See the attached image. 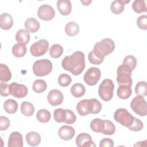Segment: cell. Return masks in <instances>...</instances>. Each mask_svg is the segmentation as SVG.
<instances>
[{
    "label": "cell",
    "mask_w": 147,
    "mask_h": 147,
    "mask_svg": "<svg viewBox=\"0 0 147 147\" xmlns=\"http://www.w3.org/2000/svg\"><path fill=\"white\" fill-rule=\"evenodd\" d=\"M57 7L59 11L63 16L69 15L72 10V4L68 0L57 1Z\"/></svg>",
    "instance_id": "cell-16"
},
{
    "label": "cell",
    "mask_w": 147,
    "mask_h": 147,
    "mask_svg": "<svg viewBox=\"0 0 147 147\" xmlns=\"http://www.w3.org/2000/svg\"><path fill=\"white\" fill-rule=\"evenodd\" d=\"M76 144L79 147H91L95 146V144L92 140L90 134L82 133L79 134L76 138Z\"/></svg>",
    "instance_id": "cell-13"
},
{
    "label": "cell",
    "mask_w": 147,
    "mask_h": 147,
    "mask_svg": "<svg viewBox=\"0 0 147 147\" xmlns=\"http://www.w3.org/2000/svg\"><path fill=\"white\" fill-rule=\"evenodd\" d=\"M135 92L137 95H141L142 96L147 95V85L145 81H140L138 82L135 87Z\"/></svg>",
    "instance_id": "cell-35"
},
{
    "label": "cell",
    "mask_w": 147,
    "mask_h": 147,
    "mask_svg": "<svg viewBox=\"0 0 147 147\" xmlns=\"http://www.w3.org/2000/svg\"><path fill=\"white\" fill-rule=\"evenodd\" d=\"M53 117L56 122L59 123L64 122L65 119V109L59 108L53 112Z\"/></svg>",
    "instance_id": "cell-37"
},
{
    "label": "cell",
    "mask_w": 147,
    "mask_h": 147,
    "mask_svg": "<svg viewBox=\"0 0 147 147\" xmlns=\"http://www.w3.org/2000/svg\"><path fill=\"white\" fill-rule=\"evenodd\" d=\"M3 109L6 113L9 114H14L17 111L18 103L14 99H7L3 103Z\"/></svg>",
    "instance_id": "cell-27"
},
{
    "label": "cell",
    "mask_w": 147,
    "mask_h": 147,
    "mask_svg": "<svg viewBox=\"0 0 147 147\" xmlns=\"http://www.w3.org/2000/svg\"><path fill=\"white\" fill-rule=\"evenodd\" d=\"M47 84L45 80L42 79H37L34 81L32 86L33 90L36 93H41L46 90Z\"/></svg>",
    "instance_id": "cell-31"
},
{
    "label": "cell",
    "mask_w": 147,
    "mask_h": 147,
    "mask_svg": "<svg viewBox=\"0 0 147 147\" xmlns=\"http://www.w3.org/2000/svg\"><path fill=\"white\" fill-rule=\"evenodd\" d=\"M26 141L30 146H37L41 142V136L36 131H30L26 134Z\"/></svg>",
    "instance_id": "cell-22"
},
{
    "label": "cell",
    "mask_w": 147,
    "mask_h": 147,
    "mask_svg": "<svg viewBox=\"0 0 147 147\" xmlns=\"http://www.w3.org/2000/svg\"><path fill=\"white\" fill-rule=\"evenodd\" d=\"M33 74L37 76H45L50 74L52 70V62L47 59L36 61L32 67Z\"/></svg>",
    "instance_id": "cell-3"
},
{
    "label": "cell",
    "mask_w": 147,
    "mask_h": 147,
    "mask_svg": "<svg viewBox=\"0 0 147 147\" xmlns=\"http://www.w3.org/2000/svg\"><path fill=\"white\" fill-rule=\"evenodd\" d=\"M48 48V41L45 39H41L31 45L30 51L33 56L38 57L46 53Z\"/></svg>",
    "instance_id": "cell-8"
},
{
    "label": "cell",
    "mask_w": 147,
    "mask_h": 147,
    "mask_svg": "<svg viewBox=\"0 0 147 147\" xmlns=\"http://www.w3.org/2000/svg\"><path fill=\"white\" fill-rule=\"evenodd\" d=\"M137 25L142 30L147 29V16L146 15H142L138 17L137 20Z\"/></svg>",
    "instance_id": "cell-44"
},
{
    "label": "cell",
    "mask_w": 147,
    "mask_h": 147,
    "mask_svg": "<svg viewBox=\"0 0 147 147\" xmlns=\"http://www.w3.org/2000/svg\"><path fill=\"white\" fill-rule=\"evenodd\" d=\"M105 120L100 118H95L90 122L91 129L96 133H102L105 129Z\"/></svg>",
    "instance_id": "cell-23"
},
{
    "label": "cell",
    "mask_w": 147,
    "mask_h": 147,
    "mask_svg": "<svg viewBox=\"0 0 147 147\" xmlns=\"http://www.w3.org/2000/svg\"><path fill=\"white\" fill-rule=\"evenodd\" d=\"M130 107L132 110L140 116L144 117L147 114L146 102L144 96L137 95L130 103Z\"/></svg>",
    "instance_id": "cell-7"
},
{
    "label": "cell",
    "mask_w": 147,
    "mask_h": 147,
    "mask_svg": "<svg viewBox=\"0 0 147 147\" xmlns=\"http://www.w3.org/2000/svg\"><path fill=\"white\" fill-rule=\"evenodd\" d=\"M90 113L98 114L102 109V104L100 102L95 98L90 99Z\"/></svg>",
    "instance_id": "cell-36"
},
{
    "label": "cell",
    "mask_w": 147,
    "mask_h": 147,
    "mask_svg": "<svg viewBox=\"0 0 147 147\" xmlns=\"http://www.w3.org/2000/svg\"><path fill=\"white\" fill-rule=\"evenodd\" d=\"M75 130L72 126L64 125L60 127L58 130V136L63 140L68 141L71 140L75 136Z\"/></svg>",
    "instance_id": "cell-14"
},
{
    "label": "cell",
    "mask_w": 147,
    "mask_h": 147,
    "mask_svg": "<svg viewBox=\"0 0 147 147\" xmlns=\"http://www.w3.org/2000/svg\"><path fill=\"white\" fill-rule=\"evenodd\" d=\"M10 121L9 118L5 116L0 117V130H5L10 126Z\"/></svg>",
    "instance_id": "cell-46"
},
{
    "label": "cell",
    "mask_w": 147,
    "mask_h": 147,
    "mask_svg": "<svg viewBox=\"0 0 147 147\" xmlns=\"http://www.w3.org/2000/svg\"><path fill=\"white\" fill-rule=\"evenodd\" d=\"M13 25L12 16L7 13H4L0 16V26L3 30L10 29Z\"/></svg>",
    "instance_id": "cell-17"
},
{
    "label": "cell",
    "mask_w": 147,
    "mask_h": 147,
    "mask_svg": "<svg viewBox=\"0 0 147 147\" xmlns=\"http://www.w3.org/2000/svg\"><path fill=\"white\" fill-rule=\"evenodd\" d=\"M16 40L18 44L26 45L30 40V34L27 29H20L16 34Z\"/></svg>",
    "instance_id": "cell-19"
},
{
    "label": "cell",
    "mask_w": 147,
    "mask_h": 147,
    "mask_svg": "<svg viewBox=\"0 0 147 147\" xmlns=\"http://www.w3.org/2000/svg\"><path fill=\"white\" fill-rule=\"evenodd\" d=\"M65 32L69 36H76L79 32V26L75 22H69L65 26Z\"/></svg>",
    "instance_id": "cell-26"
},
{
    "label": "cell",
    "mask_w": 147,
    "mask_h": 147,
    "mask_svg": "<svg viewBox=\"0 0 147 147\" xmlns=\"http://www.w3.org/2000/svg\"><path fill=\"white\" fill-rule=\"evenodd\" d=\"M101 72L99 68L90 67L86 72L83 76L84 82L88 86H95L99 80Z\"/></svg>",
    "instance_id": "cell-9"
},
{
    "label": "cell",
    "mask_w": 147,
    "mask_h": 147,
    "mask_svg": "<svg viewBox=\"0 0 147 147\" xmlns=\"http://www.w3.org/2000/svg\"><path fill=\"white\" fill-rule=\"evenodd\" d=\"M88 59L91 64H95V65H99L103 61V60H104L103 59H100V58L98 57L92 51L89 52V53L88 55Z\"/></svg>",
    "instance_id": "cell-43"
},
{
    "label": "cell",
    "mask_w": 147,
    "mask_h": 147,
    "mask_svg": "<svg viewBox=\"0 0 147 147\" xmlns=\"http://www.w3.org/2000/svg\"><path fill=\"white\" fill-rule=\"evenodd\" d=\"M114 146V141L112 139L109 138H103L100 141V147H113Z\"/></svg>",
    "instance_id": "cell-47"
},
{
    "label": "cell",
    "mask_w": 147,
    "mask_h": 147,
    "mask_svg": "<svg viewBox=\"0 0 147 147\" xmlns=\"http://www.w3.org/2000/svg\"><path fill=\"white\" fill-rule=\"evenodd\" d=\"M130 1V0H116L113 1L110 5V10L111 12L115 14H121L124 10L125 5L129 3Z\"/></svg>",
    "instance_id": "cell-20"
},
{
    "label": "cell",
    "mask_w": 147,
    "mask_h": 147,
    "mask_svg": "<svg viewBox=\"0 0 147 147\" xmlns=\"http://www.w3.org/2000/svg\"><path fill=\"white\" fill-rule=\"evenodd\" d=\"M24 145L22 134L18 131L12 132L8 140V147H22Z\"/></svg>",
    "instance_id": "cell-15"
},
{
    "label": "cell",
    "mask_w": 147,
    "mask_h": 147,
    "mask_svg": "<svg viewBox=\"0 0 147 147\" xmlns=\"http://www.w3.org/2000/svg\"><path fill=\"white\" fill-rule=\"evenodd\" d=\"M91 1H81V2L85 6H88L91 2Z\"/></svg>",
    "instance_id": "cell-48"
},
{
    "label": "cell",
    "mask_w": 147,
    "mask_h": 147,
    "mask_svg": "<svg viewBox=\"0 0 147 147\" xmlns=\"http://www.w3.org/2000/svg\"><path fill=\"white\" fill-rule=\"evenodd\" d=\"M123 64L129 67L133 71L136 67L137 59L133 55H128L124 58L123 60Z\"/></svg>",
    "instance_id": "cell-40"
},
{
    "label": "cell",
    "mask_w": 147,
    "mask_h": 147,
    "mask_svg": "<svg viewBox=\"0 0 147 147\" xmlns=\"http://www.w3.org/2000/svg\"><path fill=\"white\" fill-rule=\"evenodd\" d=\"M26 47L21 44H16L12 47V53L17 57H22L25 56L26 53Z\"/></svg>",
    "instance_id": "cell-30"
},
{
    "label": "cell",
    "mask_w": 147,
    "mask_h": 147,
    "mask_svg": "<svg viewBox=\"0 0 147 147\" xmlns=\"http://www.w3.org/2000/svg\"><path fill=\"white\" fill-rule=\"evenodd\" d=\"M115 45L114 41L109 38H106L96 42L94 47L93 52L99 58L104 59L105 57L112 53Z\"/></svg>",
    "instance_id": "cell-2"
},
{
    "label": "cell",
    "mask_w": 147,
    "mask_h": 147,
    "mask_svg": "<svg viewBox=\"0 0 147 147\" xmlns=\"http://www.w3.org/2000/svg\"><path fill=\"white\" fill-rule=\"evenodd\" d=\"M114 84L109 79H104L98 88V94L100 98L105 102L110 101L113 96Z\"/></svg>",
    "instance_id": "cell-5"
},
{
    "label": "cell",
    "mask_w": 147,
    "mask_h": 147,
    "mask_svg": "<svg viewBox=\"0 0 147 147\" xmlns=\"http://www.w3.org/2000/svg\"><path fill=\"white\" fill-rule=\"evenodd\" d=\"M21 111L23 115L26 117L32 116L34 112L33 105L29 102H23L21 105Z\"/></svg>",
    "instance_id": "cell-29"
},
{
    "label": "cell",
    "mask_w": 147,
    "mask_h": 147,
    "mask_svg": "<svg viewBox=\"0 0 147 147\" xmlns=\"http://www.w3.org/2000/svg\"><path fill=\"white\" fill-rule=\"evenodd\" d=\"M24 25L26 29L31 33L37 32L40 27V22L33 17H30L26 19Z\"/></svg>",
    "instance_id": "cell-21"
},
{
    "label": "cell",
    "mask_w": 147,
    "mask_h": 147,
    "mask_svg": "<svg viewBox=\"0 0 147 147\" xmlns=\"http://www.w3.org/2000/svg\"><path fill=\"white\" fill-rule=\"evenodd\" d=\"M132 9L137 13L146 11L145 1L144 0H136L132 3Z\"/></svg>",
    "instance_id": "cell-34"
},
{
    "label": "cell",
    "mask_w": 147,
    "mask_h": 147,
    "mask_svg": "<svg viewBox=\"0 0 147 147\" xmlns=\"http://www.w3.org/2000/svg\"><path fill=\"white\" fill-rule=\"evenodd\" d=\"M10 95L17 98H24L28 95V90L24 84H18L16 82H13L10 84Z\"/></svg>",
    "instance_id": "cell-11"
},
{
    "label": "cell",
    "mask_w": 147,
    "mask_h": 147,
    "mask_svg": "<svg viewBox=\"0 0 147 147\" xmlns=\"http://www.w3.org/2000/svg\"><path fill=\"white\" fill-rule=\"evenodd\" d=\"M105 126L102 134L105 135H113L115 131V126L114 123L109 120H105Z\"/></svg>",
    "instance_id": "cell-38"
},
{
    "label": "cell",
    "mask_w": 147,
    "mask_h": 147,
    "mask_svg": "<svg viewBox=\"0 0 147 147\" xmlns=\"http://www.w3.org/2000/svg\"><path fill=\"white\" fill-rule=\"evenodd\" d=\"M71 92L75 98H80L83 96L86 92V88L81 83H75L71 88Z\"/></svg>",
    "instance_id": "cell-25"
},
{
    "label": "cell",
    "mask_w": 147,
    "mask_h": 147,
    "mask_svg": "<svg viewBox=\"0 0 147 147\" xmlns=\"http://www.w3.org/2000/svg\"><path fill=\"white\" fill-rule=\"evenodd\" d=\"M76 110L81 116H86L90 113V106L89 99H83L78 102Z\"/></svg>",
    "instance_id": "cell-18"
},
{
    "label": "cell",
    "mask_w": 147,
    "mask_h": 147,
    "mask_svg": "<svg viewBox=\"0 0 147 147\" xmlns=\"http://www.w3.org/2000/svg\"><path fill=\"white\" fill-rule=\"evenodd\" d=\"M114 119L121 125L128 128L134 120V117L124 108L118 109L114 113Z\"/></svg>",
    "instance_id": "cell-6"
},
{
    "label": "cell",
    "mask_w": 147,
    "mask_h": 147,
    "mask_svg": "<svg viewBox=\"0 0 147 147\" xmlns=\"http://www.w3.org/2000/svg\"><path fill=\"white\" fill-rule=\"evenodd\" d=\"M55 16V11L53 8L47 4L40 6L37 10L38 17L44 21L52 20Z\"/></svg>",
    "instance_id": "cell-10"
},
{
    "label": "cell",
    "mask_w": 147,
    "mask_h": 147,
    "mask_svg": "<svg viewBox=\"0 0 147 147\" xmlns=\"http://www.w3.org/2000/svg\"><path fill=\"white\" fill-rule=\"evenodd\" d=\"M117 94L118 96L122 99H127L131 95V86L127 85H119Z\"/></svg>",
    "instance_id": "cell-24"
},
{
    "label": "cell",
    "mask_w": 147,
    "mask_h": 147,
    "mask_svg": "<svg viewBox=\"0 0 147 147\" xmlns=\"http://www.w3.org/2000/svg\"><path fill=\"white\" fill-rule=\"evenodd\" d=\"M11 73L9 67L3 64H0V80L1 82H7L11 79Z\"/></svg>",
    "instance_id": "cell-28"
},
{
    "label": "cell",
    "mask_w": 147,
    "mask_h": 147,
    "mask_svg": "<svg viewBox=\"0 0 147 147\" xmlns=\"http://www.w3.org/2000/svg\"><path fill=\"white\" fill-rule=\"evenodd\" d=\"M62 67L74 75H80L85 68L84 54L82 51H76L70 56H65L61 62Z\"/></svg>",
    "instance_id": "cell-1"
},
{
    "label": "cell",
    "mask_w": 147,
    "mask_h": 147,
    "mask_svg": "<svg viewBox=\"0 0 147 147\" xmlns=\"http://www.w3.org/2000/svg\"><path fill=\"white\" fill-rule=\"evenodd\" d=\"M58 83L61 87H67L70 84L72 81L71 77L66 74H61L58 78Z\"/></svg>",
    "instance_id": "cell-39"
},
{
    "label": "cell",
    "mask_w": 147,
    "mask_h": 147,
    "mask_svg": "<svg viewBox=\"0 0 147 147\" xmlns=\"http://www.w3.org/2000/svg\"><path fill=\"white\" fill-rule=\"evenodd\" d=\"M0 94L2 96H7L10 95V86L9 84L1 82L0 84Z\"/></svg>",
    "instance_id": "cell-45"
},
{
    "label": "cell",
    "mask_w": 147,
    "mask_h": 147,
    "mask_svg": "<svg viewBox=\"0 0 147 147\" xmlns=\"http://www.w3.org/2000/svg\"><path fill=\"white\" fill-rule=\"evenodd\" d=\"M132 70L125 64H121L118 66L117 70V82L118 85H127L131 86L132 79L131 75Z\"/></svg>",
    "instance_id": "cell-4"
},
{
    "label": "cell",
    "mask_w": 147,
    "mask_h": 147,
    "mask_svg": "<svg viewBox=\"0 0 147 147\" xmlns=\"http://www.w3.org/2000/svg\"><path fill=\"white\" fill-rule=\"evenodd\" d=\"M63 53V47L58 44H53L49 49V55L52 58L57 59L60 57Z\"/></svg>",
    "instance_id": "cell-33"
},
{
    "label": "cell",
    "mask_w": 147,
    "mask_h": 147,
    "mask_svg": "<svg viewBox=\"0 0 147 147\" xmlns=\"http://www.w3.org/2000/svg\"><path fill=\"white\" fill-rule=\"evenodd\" d=\"M76 121V117L74 113L69 109H65V119L64 123L67 124H72Z\"/></svg>",
    "instance_id": "cell-41"
},
{
    "label": "cell",
    "mask_w": 147,
    "mask_h": 147,
    "mask_svg": "<svg viewBox=\"0 0 147 147\" xmlns=\"http://www.w3.org/2000/svg\"><path fill=\"white\" fill-rule=\"evenodd\" d=\"M143 127H144V125L140 119L134 117V120L133 124L130 126H129L127 129L132 131H138L141 130L143 129Z\"/></svg>",
    "instance_id": "cell-42"
},
{
    "label": "cell",
    "mask_w": 147,
    "mask_h": 147,
    "mask_svg": "<svg viewBox=\"0 0 147 147\" xmlns=\"http://www.w3.org/2000/svg\"><path fill=\"white\" fill-rule=\"evenodd\" d=\"M51 115L50 112L46 109H40L36 114L37 119L41 123H47L51 119Z\"/></svg>",
    "instance_id": "cell-32"
},
{
    "label": "cell",
    "mask_w": 147,
    "mask_h": 147,
    "mask_svg": "<svg viewBox=\"0 0 147 147\" xmlns=\"http://www.w3.org/2000/svg\"><path fill=\"white\" fill-rule=\"evenodd\" d=\"M63 99V94L60 90L57 89L51 90L47 95L48 102L52 106L60 105L62 103Z\"/></svg>",
    "instance_id": "cell-12"
}]
</instances>
